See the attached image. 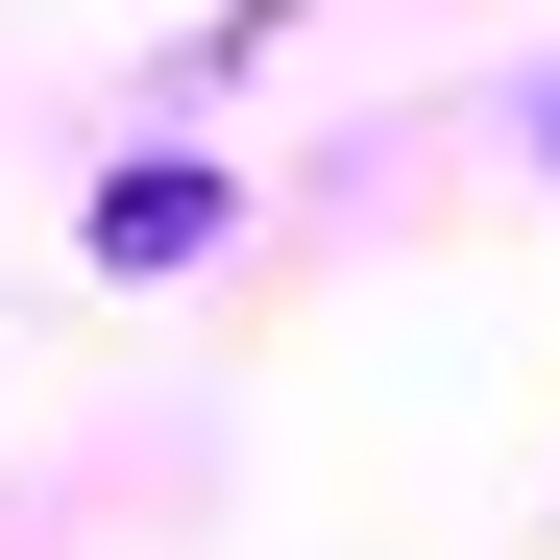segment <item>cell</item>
<instances>
[{
    "mask_svg": "<svg viewBox=\"0 0 560 560\" xmlns=\"http://www.w3.org/2000/svg\"><path fill=\"white\" fill-rule=\"evenodd\" d=\"M98 244H122V268H196V244H220V196H196V171H122V220H98Z\"/></svg>",
    "mask_w": 560,
    "mask_h": 560,
    "instance_id": "obj_1",
    "label": "cell"
}]
</instances>
